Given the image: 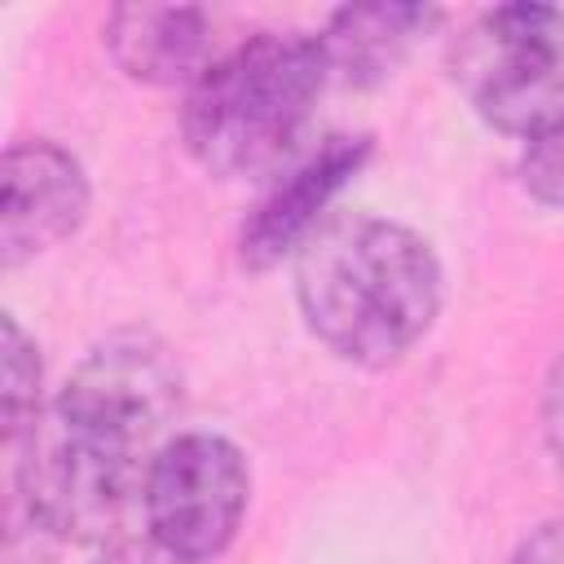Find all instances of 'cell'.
<instances>
[{
    "label": "cell",
    "instance_id": "6da1fadb",
    "mask_svg": "<svg viewBox=\"0 0 564 564\" xmlns=\"http://www.w3.org/2000/svg\"><path fill=\"white\" fill-rule=\"evenodd\" d=\"M181 410L172 352L141 330L97 344L26 427L18 489L31 520L70 542L110 546L132 511H145V480Z\"/></svg>",
    "mask_w": 564,
    "mask_h": 564
},
{
    "label": "cell",
    "instance_id": "7a4b0ae2",
    "mask_svg": "<svg viewBox=\"0 0 564 564\" xmlns=\"http://www.w3.org/2000/svg\"><path fill=\"white\" fill-rule=\"evenodd\" d=\"M308 330L352 366L405 357L441 313V260L423 234L383 216H335L295 251Z\"/></svg>",
    "mask_w": 564,
    "mask_h": 564
},
{
    "label": "cell",
    "instance_id": "3957f363",
    "mask_svg": "<svg viewBox=\"0 0 564 564\" xmlns=\"http://www.w3.org/2000/svg\"><path fill=\"white\" fill-rule=\"evenodd\" d=\"M317 35H251L220 53L181 106V137L194 163L220 181L278 176L326 84Z\"/></svg>",
    "mask_w": 564,
    "mask_h": 564
},
{
    "label": "cell",
    "instance_id": "277c9868",
    "mask_svg": "<svg viewBox=\"0 0 564 564\" xmlns=\"http://www.w3.org/2000/svg\"><path fill=\"white\" fill-rule=\"evenodd\" d=\"M449 75L467 106L498 132L538 137L564 119V13L551 4H498L449 48Z\"/></svg>",
    "mask_w": 564,
    "mask_h": 564
},
{
    "label": "cell",
    "instance_id": "5b68a950",
    "mask_svg": "<svg viewBox=\"0 0 564 564\" xmlns=\"http://www.w3.org/2000/svg\"><path fill=\"white\" fill-rule=\"evenodd\" d=\"M247 458L216 432L172 436L145 480V529L154 542L198 564L220 555L247 516Z\"/></svg>",
    "mask_w": 564,
    "mask_h": 564
},
{
    "label": "cell",
    "instance_id": "8992f818",
    "mask_svg": "<svg viewBox=\"0 0 564 564\" xmlns=\"http://www.w3.org/2000/svg\"><path fill=\"white\" fill-rule=\"evenodd\" d=\"M4 203H0V264L18 269L62 238H70L88 212V176L79 159L53 141H18L4 150Z\"/></svg>",
    "mask_w": 564,
    "mask_h": 564
},
{
    "label": "cell",
    "instance_id": "52a82bcc",
    "mask_svg": "<svg viewBox=\"0 0 564 564\" xmlns=\"http://www.w3.org/2000/svg\"><path fill=\"white\" fill-rule=\"evenodd\" d=\"M370 154V137H326L313 154L278 172L269 194L256 203V212L242 220L238 256L247 269H273L282 256H295L326 220V203L344 189L348 176Z\"/></svg>",
    "mask_w": 564,
    "mask_h": 564
},
{
    "label": "cell",
    "instance_id": "ba28073f",
    "mask_svg": "<svg viewBox=\"0 0 564 564\" xmlns=\"http://www.w3.org/2000/svg\"><path fill=\"white\" fill-rule=\"evenodd\" d=\"M212 44V18L194 4H119L106 18V48L137 84L189 88L216 62Z\"/></svg>",
    "mask_w": 564,
    "mask_h": 564
},
{
    "label": "cell",
    "instance_id": "9c48e42d",
    "mask_svg": "<svg viewBox=\"0 0 564 564\" xmlns=\"http://www.w3.org/2000/svg\"><path fill=\"white\" fill-rule=\"evenodd\" d=\"M436 22L441 9L432 4H348L330 18L317 44L326 53L330 75L348 84H379Z\"/></svg>",
    "mask_w": 564,
    "mask_h": 564
},
{
    "label": "cell",
    "instance_id": "30bf717a",
    "mask_svg": "<svg viewBox=\"0 0 564 564\" xmlns=\"http://www.w3.org/2000/svg\"><path fill=\"white\" fill-rule=\"evenodd\" d=\"M4 344H0V370H4V436L18 445L26 427L40 419V352L18 326L13 313H4Z\"/></svg>",
    "mask_w": 564,
    "mask_h": 564
},
{
    "label": "cell",
    "instance_id": "8fae6325",
    "mask_svg": "<svg viewBox=\"0 0 564 564\" xmlns=\"http://www.w3.org/2000/svg\"><path fill=\"white\" fill-rule=\"evenodd\" d=\"M520 185H524L538 203L564 207V119L524 141V154H520Z\"/></svg>",
    "mask_w": 564,
    "mask_h": 564
},
{
    "label": "cell",
    "instance_id": "7c38bea8",
    "mask_svg": "<svg viewBox=\"0 0 564 564\" xmlns=\"http://www.w3.org/2000/svg\"><path fill=\"white\" fill-rule=\"evenodd\" d=\"M542 432H546V445H551L555 463L564 467V352L555 357V366L546 375V388H542Z\"/></svg>",
    "mask_w": 564,
    "mask_h": 564
},
{
    "label": "cell",
    "instance_id": "4fadbf2b",
    "mask_svg": "<svg viewBox=\"0 0 564 564\" xmlns=\"http://www.w3.org/2000/svg\"><path fill=\"white\" fill-rule=\"evenodd\" d=\"M97 564H189V560H181L176 551H167L154 538H119V542L101 546Z\"/></svg>",
    "mask_w": 564,
    "mask_h": 564
},
{
    "label": "cell",
    "instance_id": "5bb4252c",
    "mask_svg": "<svg viewBox=\"0 0 564 564\" xmlns=\"http://www.w3.org/2000/svg\"><path fill=\"white\" fill-rule=\"evenodd\" d=\"M511 564H564V520L538 524L511 555Z\"/></svg>",
    "mask_w": 564,
    "mask_h": 564
}]
</instances>
